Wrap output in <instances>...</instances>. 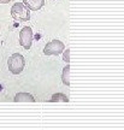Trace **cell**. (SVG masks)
Segmentation results:
<instances>
[{
  "label": "cell",
  "mask_w": 124,
  "mask_h": 130,
  "mask_svg": "<svg viewBox=\"0 0 124 130\" xmlns=\"http://www.w3.org/2000/svg\"><path fill=\"white\" fill-rule=\"evenodd\" d=\"M11 16L14 21L28 22L30 19V10L23 3H14L11 7Z\"/></svg>",
  "instance_id": "obj_1"
},
{
  "label": "cell",
  "mask_w": 124,
  "mask_h": 130,
  "mask_svg": "<svg viewBox=\"0 0 124 130\" xmlns=\"http://www.w3.org/2000/svg\"><path fill=\"white\" fill-rule=\"evenodd\" d=\"M7 66L13 75H19L25 66V59L21 53H13L7 60Z\"/></svg>",
  "instance_id": "obj_2"
},
{
  "label": "cell",
  "mask_w": 124,
  "mask_h": 130,
  "mask_svg": "<svg viewBox=\"0 0 124 130\" xmlns=\"http://www.w3.org/2000/svg\"><path fill=\"white\" fill-rule=\"evenodd\" d=\"M65 50V45L59 40H52L43 48V53L46 56H58L63 53Z\"/></svg>",
  "instance_id": "obj_3"
},
{
  "label": "cell",
  "mask_w": 124,
  "mask_h": 130,
  "mask_svg": "<svg viewBox=\"0 0 124 130\" xmlns=\"http://www.w3.org/2000/svg\"><path fill=\"white\" fill-rule=\"evenodd\" d=\"M33 39H34V34H33V29L30 27H24L19 31V45L24 50H29L32 47Z\"/></svg>",
  "instance_id": "obj_4"
},
{
  "label": "cell",
  "mask_w": 124,
  "mask_h": 130,
  "mask_svg": "<svg viewBox=\"0 0 124 130\" xmlns=\"http://www.w3.org/2000/svg\"><path fill=\"white\" fill-rule=\"evenodd\" d=\"M23 4L32 11H37L45 5V0H23Z\"/></svg>",
  "instance_id": "obj_5"
},
{
  "label": "cell",
  "mask_w": 124,
  "mask_h": 130,
  "mask_svg": "<svg viewBox=\"0 0 124 130\" xmlns=\"http://www.w3.org/2000/svg\"><path fill=\"white\" fill-rule=\"evenodd\" d=\"M16 102H35V98L29 93H18L13 99Z\"/></svg>",
  "instance_id": "obj_6"
},
{
  "label": "cell",
  "mask_w": 124,
  "mask_h": 130,
  "mask_svg": "<svg viewBox=\"0 0 124 130\" xmlns=\"http://www.w3.org/2000/svg\"><path fill=\"white\" fill-rule=\"evenodd\" d=\"M51 102H55V101H61V102H68L69 101V98L66 96L65 94H61V93H57V94H53L52 98L50 99Z\"/></svg>",
  "instance_id": "obj_7"
},
{
  "label": "cell",
  "mask_w": 124,
  "mask_h": 130,
  "mask_svg": "<svg viewBox=\"0 0 124 130\" xmlns=\"http://www.w3.org/2000/svg\"><path fill=\"white\" fill-rule=\"evenodd\" d=\"M69 75H70V66L69 64L63 69V74H61V79H63V83L66 84L68 87L70 86V81H69Z\"/></svg>",
  "instance_id": "obj_8"
},
{
  "label": "cell",
  "mask_w": 124,
  "mask_h": 130,
  "mask_svg": "<svg viewBox=\"0 0 124 130\" xmlns=\"http://www.w3.org/2000/svg\"><path fill=\"white\" fill-rule=\"evenodd\" d=\"M70 50H66V51L64 52V57H63V59H64V61L66 63V64H69V61H70Z\"/></svg>",
  "instance_id": "obj_9"
},
{
  "label": "cell",
  "mask_w": 124,
  "mask_h": 130,
  "mask_svg": "<svg viewBox=\"0 0 124 130\" xmlns=\"http://www.w3.org/2000/svg\"><path fill=\"white\" fill-rule=\"evenodd\" d=\"M10 1H11V0H0V4H7Z\"/></svg>",
  "instance_id": "obj_10"
}]
</instances>
